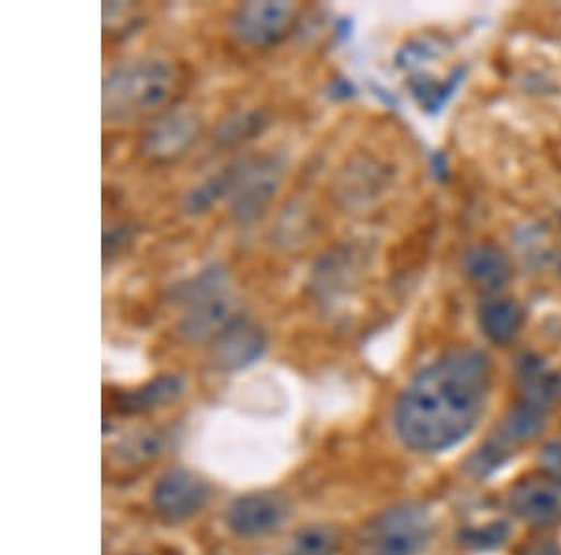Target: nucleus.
<instances>
[{"label": "nucleus", "mask_w": 561, "mask_h": 555, "mask_svg": "<svg viewBox=\"0 0 561 555\" xmlns=\"http://www.w3.org/2000/svg\"><path fill=\"white\" fill-rule=\"evenodd\" d=\"M507 533L510 531H507L504 523H494L491 528H486L485 531H472L468 535V541L470 543H478L479 546H494V544L502 543Z\"/></svg>", "instance_id": "nucleus-18"}, {"label": "nucleus", "mask_w": 561, "mask_h": 555, "mask_svg": "<svg viewBox=\"0 0 561 555\" xmlns=\"http://www.w3.org/2000/svg\"><path fill=\"white\" fill-rule=\"evenodd\" d=\"M539 464L542 472L547 473V477L561 486V441H552L542 449Z\"/></svg>", "instance_id": "nucleus-17"}, {"label": "nucleus", "mask_w": 561, "mask_h": 555, "mask_svg": "<svg viewBox=\"0 0 561 555\" xmlns=\"http://www.w3.org/2000/svg\"><path fill=\"white\" fill-rule=\"evenodd\" d=\"M511 511L531 525H549L561 517V494L552 481H526L510 496Z\"/></svg>", "instance_id": "nucleus-11"}, {"label": "nucleus", "mask_w": 561, "mask_h": 555, "mask_svg": "<svg viewBox=\"0 0 561 555\" xmlns=\"http://www.w3.org/2000/svg\"><path fill=\"white\" fill-rule=\"evenodd\" d=\"M179 71L160 58H140L111 71L103 81V118L129 122L152 115L173 100Z\"/></svg>", "instance_id": "nucleus-2"}, {"label": "nucleus", "mask_w": 561, "mask_h": 555, "mask_svg": "<svg viewBox=\"0 0 561 555\" xmlns=\"http://www.w3.org/2000/svg\"><path fill=\"white\" fill-rule=\"evenodd\" d=\"M288 514L287 499L261 492L234 499L227 509L225 522L240 539H262L279 531Z\"/></svg>", "instance_id": "nucleus-8"}, {"label": "nucleus", "mask_w": 561, "mask_h": 555, "mask_svg": "<svg viewBox=\"0 0 561 555\" xmlns=\"http://www.w3.org/2000/svg\"><path fill=\"white\" fill-rule=\"evenodd\" d=\"M433 535V517L423 505H396L364 523L356 555H421Z\"/></svg>", "instance_id": "nucleus-3"}, {"label": "nucleus", "mask_w": 561, "mask_h": 555, "mask_svg": "<svg viewBox=\"0 0 561 555\" xmlns=\"http://www.w3.org/2000/svg\"><path fill=\"white\" fill-rule=\"evenodd\" d=\"M165 435H161L158 430H145V432H137V435L122 440L121 446L116 447V451L122 454L124 460L142 462V460L160 456L165 449Z\"/></svg>", "instance_id": "nucleus-16"}, {"label": "nucleus", "mask_w": 561, "mask_h": 555, "mask_svg": "<svg viewBox=\"0 0 561 555\" xmlns=\"http://www.w3.org/2000/svg\"><path fill=\"white\" fill-rule=\"evenodd\" d=\"M201 131L192 111L174 109L152 124L142 139V152L153 161H171L187 152Z\"/></svg>", "instance_id": "nucleus-10"}, {"label": "nucleus", "mask_w": 561, "mask_h": 555, "mask_svg": "<svg viewBox=\"0 0 561 555\" xmlns=\"http://www.w3.org/2000/svg\"><path fill=\"white\" fill-rule=\"evenodd\" d=\"M210 496V485L197 473L187 467H173L161 475L153 488V509L165 522H187L205 509Z\"/></svg>", "instance_id": "nucleus-7"}, {"label": "nucleus", "mask_w": 561, "mask_h": 555, "mask_svg": "<svg viewBox=\"0 0 561 555\" xmlns=\"http://www.w3.org/2000/svg\"><path fill=\"white\" fill-rule=\"evenodd\" d=\"M298 8L290 2H245L237 8L230 20L234 38L251 47H272L287 38L294 25Z\"/></svg>", "instance_id": "nucleus-6"}, {"label": "nucleus", "mask_w": 561, "mask_h": 555, "mask_svg": "<svg viewBox=\"0 0 561 555\" xmlns=\"http://www.w3.org/2000/svg\"><path fill=\"white\" fill-rule=\"evenodd\" d=\"M524 555H560V550L552 543H539L529 546Z\"/></svg>", "instance_id": "nucleus-19"}, {"label": "nucleus", "mask_w": 561, "mask_h": 555, "mask_svg": "<svg viewBox=\"0 0 561 555\" xmlns=\"http://www.w3.org/2000/svg\"><path fill=\"white\" fill-rule=\"evenodd\" d=\"M523 322V311L515 301L491 300L479 307L481 329L496 345H507L517 337Z\"/></svg>", "instance_id": "nucleus-14"}, {"label": "nucleus", "mask_w": 561, "mask_h": 555, "mask_svg": "<svg viewBox=\"0 0 561 555\" xmlns=\"http://www.w3.org/2000/svg\"><path fill=\"white\" fill-rule=\"evenodd\" d=\"M179 301L185 307L180 332L190 343H211L238 316L224 269L210 268L197 275L180 288Z\"/></svg>", "instance_id": "nucleus-4"}, {"label": "nucleus", "mask_w": 561, "mask_h": 555, "mask_svg": "<svg viewBox=\"0 0 561 555\" xmlns=\"http://www.w3.org/2000/svg\"><path fill=\"white\" fill-rule=\"evenodd\" d=\"M184 378L176 374H163L152 382L140 385L137 390L128 391L118 396L116 412L122 415L148 414L152 409L163 408L167 404H173L184 395Z\"/></svg>", "instance_id": "nucleus-12"}, {"label": "nucleus", "mask_w": 561, "mask_h": 555, "mask_svg": "<svg viewBox=\"0 0 561 555\" xmlns=\"http://www.w3.org/2000/svg\"><path fill=\"white\" fill-rule=\"evenodd\" d=\"M466 275L485 290H497L510 281V261L502 251L491 245L481 243L465 255Z\"/></svg>", "instance_id": "nucleus-13"}, {"label": "nucleus", "mask_w": 561, "mask_h": 555, "mask_svg": "<svg viewBox=\"0 0 561 555\" xmlns=\"http://www.w3.org/2000/svg\"><path fill=\"white\" fill-rule=\"evenodd\" d=\"M266 348L264 333L238 314L210 343V365L216 370L245 369L259 361Z\"/></svg>", "instance_id": "nucleus-9"}, {"label": "nucleus", "mask_w": 561, "mask_h": 555, "mask_svg": "<svg viewBox=\"0 0 561 555\" xmlns=\"http://www.w3.org/2000/svg\"><path fill=\"white\" fill-rule=\"evenodd\" d=\"M491 385V361L483 351H449L402 391L393 415L397 436L415 453H442L459 446L485 414Z\"/></svg>", "instance_id": "nucleus-1"}, {"label": "nucleus", "mask_w": 561, "mask_h": 555, "mask_svg": "<svg viewBox=\"0 0 561 555\" xmlns=\"http://www.w3.org/2000/svg\"><path fill=\"white\" fill-rule=\"evenodd\" d=\"M343 535L333 525H309L294 533L283 555H337Z\"/></svg>", "instance_id": "nucleus-15"}, {"label": "nucleus", "mask_w": 561, "mask_h": 555, "mask_svg": "<svg viewBox=\"0 0 561 555\" xmlns=\"http://www.w3.org/2000/svg\"><path fill=\"white\" fill-rule=\"evenodd\" d=\"M225 174L232 216L240 223H251L261 218L277 193L283 163L274 155H261L243 161L240 166H232Z\"/></svg>", "instance_id": "nucleus-5"}]
</instances>
